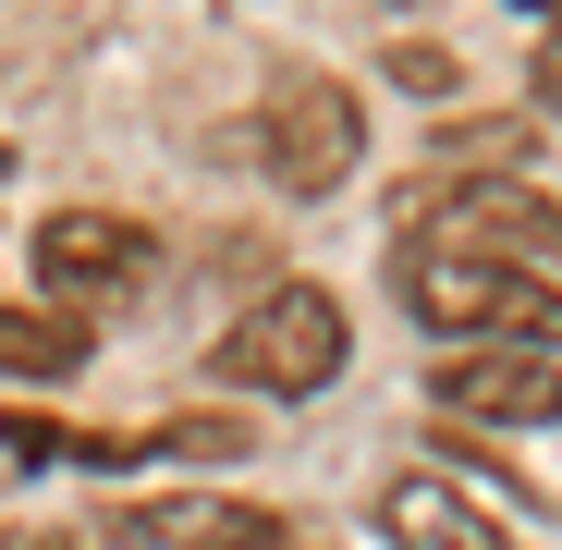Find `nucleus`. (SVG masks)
Returning a JSON list of instances; mask_svg holds the SVG:
<instances>
[{"mask_svg":"<svg viewBox=\"0 0 562 550\" xmlns=\"http://www.w3.org/2000/svg\"><path fill=\"white\" fill-rule=\"evenodd\" d=\"M404 306L440 343H538L562 355V282L538 257H490V245H404Z\"/></svg>","mask_w":562,"mask_h":550,"instance_id":"f257e3e1","label":"nucleus"},{"mask_svg":"<svg viewBox=\"0 0 562 550\" xmlns=\"http://www.w3.org/2000/svg\"><path fill=\"white\" fill-rule=\"evenodd\" d=\"M209 380L269 392V404H306V392H330V380H342V306H330L318 282H269V306H245V318L221 330Z\"/></svg>","mask_w":562,"mask_h":550,"instance_id":"f03ea898","label":"nucleus"},{"mask_svg":"<svg viewBox=\"0 0 562 550\" xmlns=\"http://www.w3.org/2000/svg\"><path fill=\"white\" fill-rule=\"evenodd\" d=\"M355 159H367L355 86H330V74H281L269 111H257V171L281 183V197H330V183H355Z\"/></svg>","mask_w":562,"mask_h":550,"instance_id":"7ed1b4c3","label":"nucleus"},{"mask_svg":"<svg viewBox=\"0 0 562 550\" xmlns=\"http://www.w3.org/2000/svg\"><path fill=\"white\" fill-rule=\"evenodd\" d=\"M428 392L452 416H490V428H550L562 416V355H538V343H452L428 367Z\"/></svg>","mask_w":562,"mask_h":550,"instance_id":"20e7f679","label":"nucleus"},{"mask_svg":"<svg viewBox=\"0 0 562 550\" xmlns=\"http://www.w3.org/2000/svg\"><path fill=\"white\" fill-rule=\"evenodd\" d=\"M159 269V245L123 221V209H61V221H37V282H61V294H135Z\"/></svg>","mask_w":562,"mask_h":550,"instance_id":"39448f33","label":"nucleus"},{"mask_svg":"<svg viewBox=\"0 0 562 550\" xmlns=\"http://www.w3.org/2000/svg\"><path fill=\"white\" fill-rule=\"evenodd\" d=\"M123 550H281L269 502H233V490H171V502H123L111 514Z\"/></svg>","mask_w":562,"mask_h":550,"instance_id":"423d86ee","label":"nucleus"},{"mask_svg":"<svg viewBox=\"0 0 562 550\" xmlns=\"http://www.w3.org/2000/svg\"><path fill=\"white\" fill-rule=\"evenodd\" d=\"M380 538L392 550H514L464 490H440V478H392V502H380Z\"/></svg>","mask_w":562,"mask_h":550,"instance_id":"0eeeda50","label":"nucleus"},{"mask_svg":"<svg viewBox=\"0 0 562 550\" xmlns=\"http://www.w3.org/2000/svg\"><path fill=\"white\" fill-rule=\"evenodd\" d=\"M86 367V330L49 318V306H0V380H74Z\"/></svg>","mask_w":562,"mask_h":550,"instance_id":"6e6552de","label":"nucleus"},{"mask_svg":"<svg viewBox=\"0 0 562 550\" xmlns=\"http://www.w3.org/2000/svg\"><path fill=\"white\" fill-rule=\"evenodd\" d=\"M440 159H526V123H464L440 135Z\"/></svg>","mask_w":562,"mask_h":550,"instance_id":"1a4fd4ad","label":"nucleus"},{"mask_svg":"<svg viewBox=\"0 0 562 550\" xmlns=\"http://www.w3.org/2000/svg\"><path fill=\"white\" fill-rule=\"evenodd\" d=\"M526 86H538V123H562V25L538 37V61H526Z\"/></svg>","mask_w":562,"mask_h":550,"instance_id":"9d476101","label":"nucleus"},{"mask_svg":"<svg viewBox=\"0 0 562 550\" xmlns=\"http://www.w3.org/2000/svg\"><path fill=\"white\" fill-rule=\"evenodd\" d=\"M514 13H538V25H562V0H514Z\"/></svg>","mask_w":562,"mask_h":550,"instance_id":"9b49d317","label":"nucleus"}]
</instances>
